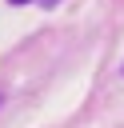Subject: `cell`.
I'll use <instances>...</instances> for the list:
<instances>
[{"instance_id":"6da1fadb","label":"cell","mask_w":124,"mask_h":128,"mask_svg":"<svg viewBox=\"0 0 124 128\" xmlns=\"http://www.w3.org/2000/svg\"><path fill=\"white\" fill-rule=\"evenodd\" d=\"M12 4H28V0H12Z\"/></svg>"},{"instance_id":"7a4b0ae2","label":"cell","mask_w":124,"mask_h":128,"mask_svg":"<svg viewBox=\"0 0 124 128\" xmlns=\"http://www.w3.org/2000/svg\"><path fill=\"white\" fill-rule=\"evenodd\" d=\"M40 4H56V0H40Z\"/></svg>"}]
</instances>
